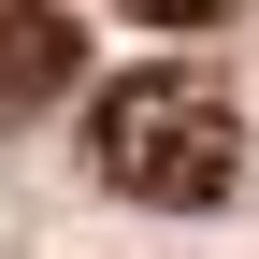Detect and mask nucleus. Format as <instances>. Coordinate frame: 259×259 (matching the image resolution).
Here are the masks:
<instances>
[{
  "label": "nucleus",
  "instance_id": "obj_2",
  "mask_svg": "<svg viewBox=\"0 0 259 259\" xmlns=\"http://www.w3.org/2000/svg\"><path fill=\"white\" fill-rule=\"evenodd\" d=\"M72 87H87V29L58 0H0V130L44 115V101H72Z\"/></svg>",
  "mask_w": 259,
  "mask_h": 259
},
{
  "label": "nucleus",
  "instance_id": "obj_3",
  "mask_svg": "<svg viewBox=\"0 0 259 259\" xmlns=\"http://www.w3.org/2000/svg\"><path fill=\"white\" fill-rule=\"evenodd\" d=\"M130 15H144V29H216L231 0H130Z\"/></svg>",
  "mask_w": 259,
  "mask_h": 259
},
{
  "label": "nucleus",
  "instance_id": "obj_1",
  "mask_svg": "<svg viewBox=\"0 0 259 259\" xmlns=\"http://www.w3.org/2000/svg\"><path fill=\"white\" fill-rule=\"evenodd\" d=\"M87 173L115 202H158V216H202L245 187V115L216 101L202 72H115L87 87Z\"/></svg>",
  "mask_w": 259,
  "mask_h": 259
}]
</instances>
